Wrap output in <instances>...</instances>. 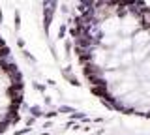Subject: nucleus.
Listing matches in <instances>:
<instances>
[{
	"instance_id": "f03ea898",
	"label": "nucleus",
	"mask_w": 150,
	"mask_h": 135,
	"mask_svg": "<svg viewBox=\"0 0 150 135\" xmlns=\"http://www.w3.org/2000/svg\"><path fill=\"white\" fill-rule=\"evenodd\" d=\"M23 105V75L0 34V135L17 120Z\"/></svg>"
},
{
	"instance_id": "f257e3e1",
	"label": "nucleus",
	"mask_w": 150,
	"mask_h": 135,
	"mask_svg": "<svg viewBox=\"0 0 150 135\" xmlns=\"http://www.w3.org/2000/svg\"><path fill=\"white\" fill-rule=\"evenodd\" d=\"M71 38L94 94L126 115L150 116V6L77 0Z\"/></svg>"
}]
</instances>
